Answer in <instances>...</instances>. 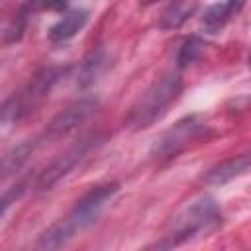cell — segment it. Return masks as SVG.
Instances as JSON below:
<instances>
[{"instance_id": "obj_1", "label": "cell", "mask_w": 251, "mask_h": 251, "mask_svg": "<svg viewBox=\"0 0 251 251\" xmlns=\"http://www.w3.org/2000/svg\"><path fill=\"white\" fill-rule=\"evenodd\" d=\"M116 192H118V184L116 182L98 184V186L90 188L73 206V210L65 218H61L59 222L49 226L39 235L35 247L37 249H59L65 243H69L76 233L84 231L86 227H90L100 218L102 210L106 208V204L112 200V196Z\"/></svg>"}, {"instance_id": "obj_2", "label": "cell", "mask_w": 251, "mask_h": 251, "mask_svg": "<svg viewBox=\"0 0 251 251\" xmlns=\"http://www.w3.org/2000/svg\"><path fill=\"white\" fill-rule=\"evenodd\" d=\"M220 224H222V212L216 198L210 194H198L196 198L188 200L184 206L176 210L157 247L169 249L182 245L190 239L212 233L214 229L220 227Z\"/></svg>"}, {"instance_id": "obj_3", "label": "cell", "mask_w": 251, "mask_h": 251, "mask_svg": "<svg viewBox=\"0 0 251 251\" xmlns=\"http://www.w3.org/2000/svg\"><path fill=\"white\" fill-rule=\"evenodd\" d=\"M182 90V80L176 73H165L155 78L129 106L126 124L131 129H145L159 122L176 102Z\"/></svg>"}, {"instance_id": "obj_4", "label": "cell", "mask_w": 251, "mask_h": 251, "mask_svg": "<svg viewBox=\"0 0 251 251\" xmlns=\"http://www.w3.org/2000/svg\"><path fill=\"white\" fill-rule=\"evenodd\" d=\"M61 75H65V69L61 67H45L39 73H35L18 92L4 100L0 110L2 126L18 124L25 116H29L49 96L51 88L61 78Z\"/></svg>"}, {"instance_id": "obj_5", "label": "cell", "mask_w": 251, "mask_h": 251, "mask_svg": "<svg viewBox=\"0 0 251 251\" xmlns=\"http://www.w3.org/2000/svg\"><path fill=\"white\" fill-rule=\"evenodd\" d=\"M206 129H208V126L202 116H196V114L184 116L178 122H175L169 129H165L159 137H155L149 153L159 159L175 157L180 151H184L188 145L198 141L206 133Z\"/></svg>"}, {"instance_id": "obj_6", "label": "cell", "mask_w": 251, "mask_h": 251, "mask_svg": "<svg viewBox=\"0 0 251 251\" xmlns=\"http://www.w3.org/2000/svg\"><path fill=\"white\" fill-rule=\"evenodd\" d=\"M98 135H86L78 141H75L71 147H67L61 155H57L39 175L35 180L37 190H49L53 188L61 178H65L96 145H98Z\"/></svg>"}, {"instance_id": "obj_7", "label": "cell", "mask_w": 251, "mask_h": 251, "mask_svg": "<svg viewBox=\"0 0 251 251\" xmlns=\"http://www.w3.org/2000/svg\"><path fill=\"white\" fill-rule=\"evenodd\" d=\"M98 108V100L94 96H82L75 102H71L69 106H65L49 124L45 129V137L47 139H59L69 135L71 131H75L80 124H84Z\"/></svg>"}, {"instance_id": "obj_8", "label": "cell", "mask_w": 251, "mask_h": 251, "mask_svg": "<svg viewBox=\"0 0 251 251\" xmlns=\"http://www.w3.org/2000/svg\"><path fill=\"white\" fill-rule=\"evenodd\" d=\"M247 169H251V151H245V153H239V155H233L222 163H218L216 167H212L204 180L208 184H214V186H222L229 180H233L235 176L243 175Z\"/></svg>"}, {"instance_id": "obj_9", "label": "cell", "mask_w": 251, "mask_h": 251, "mask_svg": "<svg viewBox=\"0 0 251 251\" xmlns=\"http://www.w3.org/2000/svg\"><path fill=\"white\" fill-rule=\"evenodd\" d=\"M88 22V12L82 8H75L63 14V18L51 25L49 29V41L51 43H65L71 37H75Z\"/></svg>"}, {"instance_id": "obj_10", "label": "cell", "mask_w": 251, "mask_h": 251, "mask_svg": "<svg viewBox=\"0 0 251 251\" xmlns=\"http://www.w3.org/2000/svg\"><path fill=\"white\" fill-rule=\"evenodd\" d=\"M196 8H198L196 0H173L161 12L157 27L159 29H176L196 12Z\"/></svg>"}, {"instance_id": "obj_11", "label": "cell", "mask_w": 251, "mask_h": 251, "mask_svg": "<svg viewBox=\"0 0 251 251\" xmlns=\"http://www.w3.org/2000/svg\"><path fill=\"white\" fill-rule=\"evenodd\" d=\"M110 65V57H108V51L104 47H98L94 49L92 53L86 55V59L82 61L80 65V73H78V84L80 86H86V84H92L94 80H98V76L108 69Z\"/></svg>"}, {"instance_id": "obj_12", "label": "cell", "mask_w": 251, "mask_h": 251, "mask_svg": "<svg viewBox=\"0 0 251 251\" xmlns=\"http://www.w3.org/2000/svg\"><path fill=\"white\" fill-rule=\"evenodd\" d=\"M33 149H35L33 141H24V143L12 147L8 153H4V157H2V178L6 180L10 175L20 171V167L27 161V157L33 153Z\"/></svg>"}, {"instance_id": "obj_13", "label": "cell", "mask_w": 251, "mask_h": 251, "mask_svg": "<svg viewBox=\"0 0 251 251\" xmlns=\"http://www.w3.org/2000/svg\"><path fill=\"white\" fill-rule=\"evenodd\" d=\"M233 14L229 12L227 4H212L204 10L202 14V29L206 33H218L224 29V25L227 24V20L231 18Z\"/></svg>"}, {"instance_id": "obj_14", "label": "cell", "mask_w": 251, "mask_h": 251, "mask_svg": "<svg viewBox=\"0 0 251 251\" xmlns=\"http://www.w3.org/2000/svg\"><path fill=\"white\" fill-rule=\"evenodd\" d=\"M202 51H204V41H202L198 35L186 37V39L180 43V47H178V53H176V67H178V69H184V67L192 65V63L200 57Z\"/></svg>"}, {"instance_id": "obj_15", "label": "cell", "mask_w": 251, "mask_h": 251, "mask_svg": "<svg viewBox=\"0 0 251 251\" xmlns=\"http://www.w3.org/2000/svg\"><path fill=\"white\" fill-rule=\"evenodd\" d=\"M27 16H31V12L25 8V4H22L20 10L14 14V18L10 20V24L6 25V29H4V33H2L4 45L14 43V41H18V39L22 37L24 29H25V24H27Z\"/></svg>"}, {"instance_id": "obj_16", "label": "cell", "mask_w": 251, "mask_h": 251, "mask_svg": "<svg viewBox=\"0 0 251 251\" xmlns=\"http://www.w3.org/2000/svg\"><path fill=\"white\" fill-rule=\"evenodd\" d=\"M71 0H25V8L35 14V12H63L69 6Z\"/></svg>"}, {"instance_id": "obj_17", "label": "cell", "mask_w": 251, "mask_h": 251, "mask_svg": "<svg viewBox=\"0 0 251 251\" xmlns=\"http://www.w3.org/2000/svg\"><path fill=\"white\" fill-rule=\"evenodd\" d=\"M226 4H227V8H229V12H231V14H235V12H239V10H241V6L245 4V0H227Z\"/></svg>"}, {"instance_id": "obj_18", "label": "cell", "mask_w": 251, "mask_h": 251, "mask_svg": "<svg viewBox=\"0 0 251 251\" xmlns=\"http://www.w3.org/2000/svg\"><path fill=\"white\" fill-rule=\"evenodd\" d=\"M153 2H157V0H141V4H145V6L147 4H153Z\"/></svg>"}, {"instance_id": "obj_19", "label": "cell", "mask_w": 251, "mask_h": 251, "mask_svg": "<svg viewBox=\"0 0 251 251\" xmlns=\"http://www.w3.org/2000/svg\"><path fill=\"white\" fill-rule=\"evenodd\" d=\"M249 67H251V51H249Z\"/></svg>"}]
</instances>
